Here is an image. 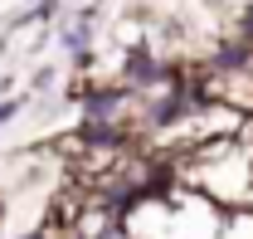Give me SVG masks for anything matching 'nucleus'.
Masks as SVG:
<instances>
[{
  "instance_id": "nucleus-1",
  "label": "nucleus",
  "mask_w": 253,
  "mask_h": 239,
  "mask_svg": "<svg viewBox=\"0 0 253 239\" xmlns=\"http://www.w3.org/2000/svg\"><path fill=\"white\" fill-rule=\"evenodd\" d=\"M122 230V205L112 195H88V205L73 220V239H112Z\"/></svg>"
},
{
  "instance_id": "nucleus-2",
  "label": "nucleus",
  "mask_w": 253,
  "mask_h": 239,
  "mask_svg": "<svg viewBox=\"0 0 253 239\" xmlns=\"http://www.w3.org/2000/svg\"><path fill=\"white\" fill-rule=\"evenodd\" d=\"M219 239H253V210H229L219 225Z\"/></svg>"
},
{
  "instance_id": "nucleus-3",
  "label": "nucleus",
  "mask_w": 253,
  "mask_h": 239,
  "mask_svg": "<svg viewBox=\"0 0 253 239\" xmlns=\"http://www.w3.org/2000/svg\"><path fill=\"white\" fill-rule=\"evenodd\" d=\"M112 239H131V235H122V230H117V235H112Z\"/></svg>"
}]
</instances>
